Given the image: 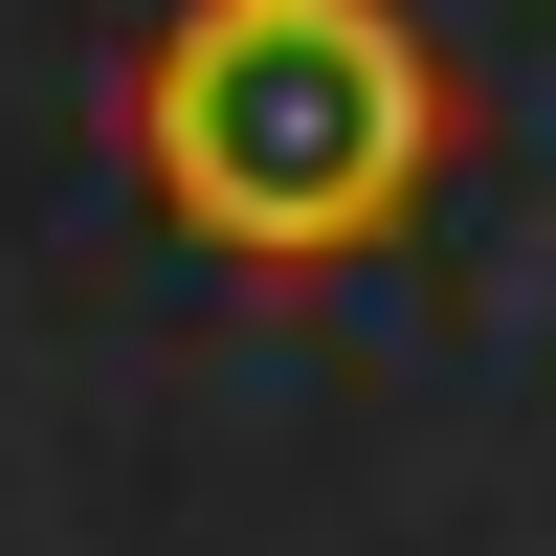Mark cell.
<instances>
[{"label":"cell","mask_w":556,"mask_h":556,"mask_svg":"<svg viewBox=\"0 0 556 556\" xmlns=\"http://www.w3.org/2000/svg\"><path fill=\"white\" fill-rule=\"evenodd\" d=\"M424 112L445 89L401 67L356 0H223L201 45H178L156 89V156L201 223H245V245H356V223L424 178Z\"/></svg>","instance_id":"1"}]
</instances>
